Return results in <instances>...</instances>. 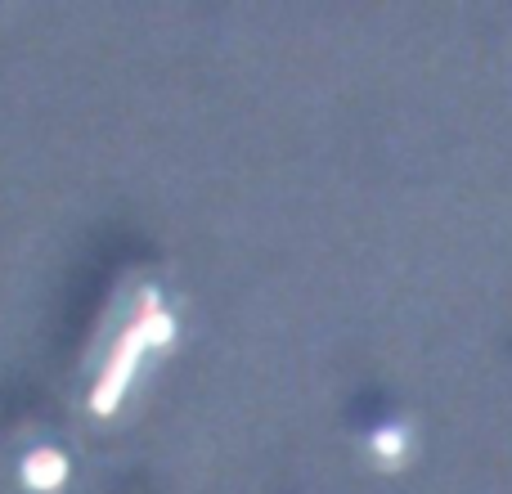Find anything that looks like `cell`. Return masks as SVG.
<instances>
[{"instance_id": "6da1fadb", "label": "cell", "mask_w": 512, "mask_h": 494, "mask_svg": "<svg viewBox=\"0 0 512 494\" xmlns=\"http://www.w3.org/2000/svg\"><path fill=\"white\" fill-rule=\"evenodd\" d=\"M171 337V319L158 310V301H144V310L131 319V328L122 333V342L113 346V355H108L104 373H99L95 382V396H90V405H95V414H108V409H117V400L126 396V387H131V373L140 369L144 351H153V346H162Z\"/></svg>"}, {"instance_id": "7a4b0ae2", "label": "cell", "mask_w": 512, "mask_h": 494, "mask_svg": "<svg viewBox=\"0 0 512 494\" xmlns=\"http://www.w3.org/2000/svg\"><path fill=\"white\" fill-rule=\"evenodd\" d=\"M63 472H68V463H63V454H54V450H36L32 459L23 463V481L36 490L63 486Z\"/></svg>"}, {"instance_id": "3957f363", "label": "cell", "mask_w": 512, "mask_h": 494, "mask_svg": "<svg viewBox=\"0 0 512 494\" xmlns=\"http://www.w3.org/2000/svg\"><path fill=\"white\" fill-rule=\"evenodd\" d=\"M378 450L382 454H400V436L391 432V436H378Z\"/></svg>"}]
</instances>
